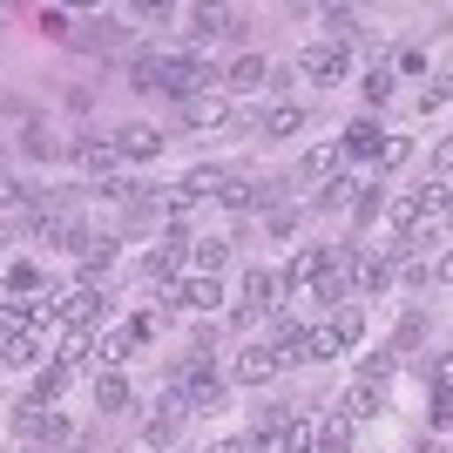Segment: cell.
Here are the masks:
<instances>
[{
  "mask_svg": "<svg viewBox=\"0 0 453 453\" xmlns=\"http://www.w3.org/2000/svg\"><path fill=\"white\" fill-rule=\"evenodd\" d=\"M359 189H365V183H352V176H325V183H319V210H345Z\"/></svg>",
  "mask_w": 453,
  "mask_h": 453,
  "instance_id": "cell-25",
  "label": "cell"
},
{
  "mask_svg": "<svg viewBox=\"0 0 453 453\" xmlns=\"http://www.w3.org/2000/svg\"><path fill=\"white\" fill-rule=\"evenodd\" d=\"M365 413H379V386H352V393H345V419H365Z\"/></svg>",
  "mask_w": 453,
  "mask_h": 453,
  "instance_id": "cell-29",
  "label": "cell"
},
{
  "mask_svg": "<svg viewBox=\"0 0 453 453\" xmlns=\"http://www.w3.org/2000/svg\"><path fill=\"white\" fill-rule=\"evenodd\" d=\"M359 88H365V102L379 109V102L393 95V68H365V75H359Z\"/></svg>",
  "mask_w": 453,
  "mask_h": 453,
  "instance_id": "cell-32",
  "label": "cell"
},
{
  "mask_svg": "<svg viewBox=\"0 0 453 453\" xmlns=\"http://www.w3.org/2000/svg\"><path fill=\"white\" fill-rule=\"evenodd\" d=\"M129 345H135V339H129V325H122V332H109V339H102V359H109V365L129 359Z\"/></svg>",
  "mask_w": 453,
  "mask_h": 453,
  "instance_id": "cell-38",
  "label": "cell"
},
{
  "mask_svg": "<svg viewBox=\"0 0 453 453\" xmlns=\"http://www.w3.org/2000/svg\"><path fill=\"white\" fill-rule=\"evenodd\" d=\"M183 35H189V41H210V35H244V14H237V7H189V14H183Z\"/></svg>",
  "mask_w": 453,
  "mask_h": 453,
  "instance_id": "cell-5",
  "label": "cell"
},
{
  "mask_svg": "<svg viewBox=\"0 0 453 453\" xmlns=\"http://www.w3.org/2000/svg\"><path fill=\"white\" fill-rule=\"evenodd\" d=\"M68 156H75V163H81L88 176H102V183H109V176H115V163H122V156L109 150V135H102V142H95V135H75V142H68Z\"/></svg>",
  "mask_w": 453,
  "mask_h": 453,
  "instance_id": "cell-9",
  "label": "cell"
},
{
  "mask_svg": "<svg viewBox=\"0 0 453 453\" xmlns=\"http://www.w3.org/2000/svg\"><path fill=\"white\" fill-rule=\"evenodd\" d=\"M332 352H339V339H332L325 325H298V332L278 345V365H325Z\"/></svg>",
  "mask_w": 453,
  "mask_h": 453,
  "instance_id": "cell-4",
  "label": "cell"
},
{
  "mask_svg": "<svg viewBox=\"0 0 453 453\" xmlns=\"http://www.w3.org/2000/svg\"><path fill=\"white\" fill-rule=\"evenodd\" d=\"M257 129H265V135H298L304 129V102H278V109H265V115H257Z\"/></svg>",
  "mask_w": 453,
  "mask_h": 453,
  "instance_id": "cell-18",
  "label": "cell"
},
{
  "mask_svg": "<svg viewBox=\"0 0 453 453\" xmlns=\"http://www.w3.org/2000/svg\"><path fill=\"white\" fill-rule=\"evenodd\" d=\"M27 196H35V189L20 183V176H7V170H0V210H14V203H27Z\"/></svg>",
  "mask_w": 453,
  "mask_h": 453,
  "instance_id": "cell-36",
  "label": "cell"
},
{
  "mask_svg": "<svg viewBox=\"0 0 453 453\" xmlns=\"http://www.w3.org/2000/svg\"><path fill=\"white\" fill-rule=\"evenodd\" d=\"M0 359L7 365H41L48 359V339H41L35 325H27V332H7V352H0Z\"/></svg>",
  "mask_w": 453,
  "mask_h": 453,
  "instance_id": "cell-13",
  "label": "cell"
},
{
  "mask_svg": "<svg viewBox=\"0 0 453 453\" xmlns=\"http://www.w3.org/2000/svg\"><path fill=\"white\" fill-rule=\"evenodd\" d=\"M156 88L176 95V102H196V95H217V68H210V61H196V55H163Z\"/></svg>",
  "mask_w": 453,
  "mask_h": 453,
  "instance_id": "cell-1",
  "label": "cell"
},
{
  "mask_svg": "<svg viewBox=\"0 0 453 453\" xmlns=\"http://www.w3.org/2000/svg\"><path fill=\"white\" fill-rule=\"evenodd\" d=\"M230 379H237V386H271V379H278V352H271L265 339L244 345V352H237V365H230Z\"/></svg>",
  "mask_w": 453,
  "mask_h": 453,
  "instance_id": "cell-7",
  "label": "cell"
},
{
  "mask_svg": "<svg viewBox=\"0 0 453 453\" xmlns=\"http://www.w3.org/2000/svg\"><path fill=\"white\" fill-rule=\"evenodd\" d=\"M311 453H352V419L345 413H325L311 426Z\"/></svg>",
  "mask_w": 453,
  "mask_h": 453,
  "instance_id": "cell-12",
  "label": "cell"
},
{
  "mask_svg": "<svg viewBox=\"0 0 453 453\" xmlns=\"http://www.w3.org/2000/svg\"><path fill=\"white\" fill-rule=\"evenodd\" d=\"M203 453H250L244 440H217V447H203Z\"/></svg>",
  "mask_w": 453,
  "mask_h": 453,
  "instance_id": "cell-41",
  "label": "cell"
},
{
  "mask_svg": "<svg viewBox=\"0 0 453 453\" xmlns=\"http://www.w3.org/2000/svg\"><path fill=\"white\" fill-rule=\"evenodd\" d=\"M379 210H386V196H379V183H372V189H359V196H352V217H359V224H372Z\"/></svg>",
  "mask_w": 453,
  "mask_h": 453,
  "instance_id": "cell-35",
  "label": "cell"
},
{
  "mask_svg": "<svg viewBox=\"0 0 453 453\" xmlns=\"http://www.w3.org/2000/svg\"><path fill=\"white\" fill-rule=\"evenodd\" d=\"M386 372H393V352H365V365H359V379H365V386H379Z\"/></svg>",
  "mask_w": 453,
  "mask_h": 453,
  "instance_id": "cell-37",
  "label": "cell"
},
{
  "mask_svg": "<svg viewBox=\"0 0 453 453\" xmlns=\"http://www.w3.org/2000/svg\"><path fill=\"white\" fill-rule=\"evenodd\" d=\"M170 298H176V304H189V311H217V304H224V284H217V278H196V271H189L183 284H170Z\"/></svg>",
  "mask_w": 453,
  "mask_h": 453,
  "instance_id": "cell-10",
  "label": "cell"
},
{
  "mask_svg": "<svg viewBox=\"0 0 453 453\" xmlns=\"http://www.w3.org/2000/svg\"><path fill=\"white\" fill-rule=\"evenodd\" d=\"M440 109H447V81H440V88H426V95H419V115H440Z\"/></svg>",
  "mask_w": 453,
  "mask_h": 453,
  "instance_id": "cell-40",
  "label": "cell"
},
{
  "mask_svg": "<svg viewBox=\"0 0 453 453\" xmlns=\"http://www.w3.org/2000/svg\"><path fill=\"white\" fill-rule=\"evenodd\" d=\"M7 291H41V278H35V265H14V271H7Z\"/></svg>",
  "mask_w": 453,
  "mask_h": 453,
  "instance_id": "cell-39",
  "label": "cell"
},
{
  "mask_svg": "<svg viewBox=\"0 0 453 453\" xmlns=\"http://www.w3.org/2000/svg\"><path fill=\"white\" fill-rule=\"evenodd\" d=\"M379 142H386V129H379L372 115H359V122H352V129H345L339 156H379Z\"/></svg>",
  "mask_w": 453,
  "mask_h": 453,
  "instance_id": "cell-14",
  "label": "cell"
},
{
  "mask_svg": "<svg viewBox=\"0 0 453 453\" xmlns=\"http://www.w3.org/2000/svg\"><path fill=\"white\" fill-rule=\"evenodd\" d=\"M183 122L189 129H217V122H230V102L224 95H196V102H183Z\"/></svg>",
  "mask_w": 453,
  "mask_h": 453,
  "instance_id": "cell-15",
  "label": "cell"
},
{
  "mask_svg": "<svg viewBox=\"0 0 453 453\" xmlns=\"http://www.w3.org/2000/svg\"><path fill=\"white\" fill-rule=\"evenodd\" d=\"M224 257H230V244H224V237H196V250H189L196 278H217V271H224Z\"/></svg>",
  "mask_w": 453,
  "mask_h": 453,
  "instance_id": "cell-22",
  "label": "cell"
},
{
  "mask_svg": "<svg viewBox=\"0 0 453 453\" xmlns=\"http://www.w3.org/2000/svg\"><path fill=\"white\" fill-rule=\"evenodd\" d=\"M109 150L122 156V163H150V156L163 150V135H156V122H129V129L109 135Z\"/></svg>",
  "mask_w": 453,
  "mask_h": 453,
  "instance_id": "cell-6",
  "label": "cell"
},
{
  "mask_svg": "<svg viewBox=\"0 0 453 453\" xmlns=\"http://www.w3.org/2000/svg\"><path fill=\"white\" fill-rule=\"evenodd\" d=\"M61 386H68V372H61V365H48V372L35 379V399H27V406H55V399H61Z\"/></svg>",
  "mask_w": 453,
  "mask_h": 453,
  "instance_id": "cell-28",
  "label": "cell"
},
{
  "mask_svg": "<svg viewBox=\"0 0 453 453\" xmlns=\"http://www.w3.org/2000/svg\"><path fill=\"white\" fill-rule=\"evenodd\" d=\"M325 332H332V339H339V352H345V345H359V332H365V311H359V304H339Z\"/></svg>",
  "mask_w": 453,
  "mask_h": 453,
  "instance_id": "cell-23",
  "label": "cell"
},
{
  "mask_svg": "<svg viewBox=\"0 0 453 453\" xmlns=\"http://www.w3.org/2000/svg\"><path fill=\"white\" fill-rule=\"evenodd\" d=\"M217 81L244 95V88H265V81H271V68H265V55H244V61H237V68H230V75H217Z\"/></svg>",
  "mask_w": 453,
  "mask_h": 453,
  "instance_id": "cell-19",
  "label": "cell"
},
{
  "mask_svg": "<svg viewBox=\"0 0 453 453\" xmlns=\"http://www.w3.org/2000/svg\"><path fill=\"white\" fill-rule=\"evenodd\" d=\"M339 163H345L339 150H311V156H304V183H325V176L339 170Z\"/></svg>",
  "mask_w": 453,
  "mask_h": 453,
  "instance_id": "cell-30",
  "label": "cell"
},
{
  "mask_svg": "<svg viewBox=\"0 0 453 453\" xmlns=\"http://www.w3.org/2000/svg\"><path fill=\"white\" fill-rule=\"evenodd\" d=\"M20 150L48 163V156H68V135H55L48 122H27V129H20Z\"/></svg>",
  "mask_w": 453,
  "mask_h": 453,
  "instance_id": "cell-16",
  "label": "cell"
},
{
  "mask_svg": "<svg viewBox=\"0 0 453 453\" xmlns=\"http://www.w3.org/2000/svg\"><path fill=\"white\" fill-rule=\"evenodd\" d=\"M156 68H163V55H156V48H135V55H129V88L156 95Z\"/></svg>",
  "mask_w": 453,
  "mask_h": 453,
  "instance_id": "cell-21",
  "label": "cell"
},
{
  "mask_svg": "<svg viewBox=\"0 0 453 453\" xmlns=\"http://www.w3.org/2000/svg\"><path fill=\"white\" fill-rule=\"evenodd\" d=\"M75 41H81V48H95V55H109V48H122V41H129V20H122V14H88Z\"/></svg>",
  "mask_w": 453,
  "mask_h": 453,
  "instance_id": "cell-8",
  "label": "cell"
},
{
  "mask_svg": "<svg viewBox=\"0 0 453 453\" xmlns=\"http://www.w3.org/2000/svg\"><path fill=\"white\" fill-rule=\"evenodd\" d=\"M325 27H332V41H339V48H345V41H359V35H365V20L352 14V7H325Z\"/></svg>",
  "mask_w": 453,
  "mask_h": 453,
  "instance_id": "cell-26",
  "label": "cell"
},
{
  "mask_svg": "<svg viewBox=\"0 0 453 453\" xmlns=\"http://www.w3.org/2000/svg\"><path fill=\"white\" fill-rule=\"evenodd\" d=\"M176 271H183V257H176V244H156L150 257H142V278H156V284H170Z\"/></svg>",
  "mask_w": 453,
  "mask_h": 453,
  "instance_id": "cell-24",
  "label": "cell"
},
{
  "mask_svg": "<svg viewBox=\"0 0 453 453\" xmlns=\"http://www.w3.org/2000/svg\"><path fill=\"white\" fill-rule=\"evenodd\" d=\"M291 230H298V210L271 203V210H265V237H291Z\"/></svg>",
  "mask_w": 453,
  "mask_h": 453,
  "instance_id": "cell-34",
  "label": "cell"
},
{
  "mask_svg": "<svg viewBox=\"0 0 453 453\" xmlns=\"http://www.w3.org/2000/svg\"><path fill=\"white\" fill-rule=\"evenodd\" d=\"M298 75H304V81H319V88H332V81L352 75V55H345L339 41H311V48L298 55Z\"/></svg>",
  "mask_w": 453,
  "mask_h": 453,
  "instance_id": "cell-2",
  "label": "cell"
},
{
  "mask_svg": "<svg viewBox=\"0 0 453 453\" xmlns=\"http://www.w3.org/2000/svg\"><path fill=\"white\" fill-rule=\"evenodd\" d=\"M311 426H319V419H304V413H291V419H284V434L271 440L265 453H311Z\"/></svg>",
  "mask_w": 453,
  "mask_h": 453,
  "instance_id": "cell-17",
  "label": "cell"
},
{
  "mask_svg": "<svg viewBox=\"0 0 453 453\" xmlns=\"http://www.w3.org/2000/svg\"><path fill=\"white\" fill-rule=\"evenodd\" d=\"M406 156H413V142H406V135H386V142H379V170H399V163H406Z\"/></svg>",
  "mask_w": 453,
  "mask_h": 453,
  "instance_id": "cell-33",
  "label": "cell"
},
{
  "mask_svg": "<svg viewBox=\"0 0 453 453\" xmlns=\"http://www.w3.org/2000/svg\"><path fill=\"white\" fill-rule=\"evenodd\" d=\"M95 359V339L88 332H68V345H61V372H75V365H88Z\"/></svg>",
  "mask_w": 453,
  "mask_h": 453,
  "instance_id": "cell-27",
  "label": "cell"
},
{
  "mask_svg": "<svg viewBox=\"0 0 453 453\" xmlns=\"http://www.w3.org/2000/svg\"><path fill=\"white\" fill-rule=\"evenodd\" d=\"M95 406H102V413H122V406H129V379L122 372H95Z\"/></svg>",
  "mask_w": 453,
  "mask_h": 453,
  "instance_id": "cell-20",
  "label": "cell"
},
{
  "mask_svg": "<svg viewBox=\"0 0 453 453\" xmlns=\"http://www.w3.org/2000/svg\"><path fill=\"white\" fill-rule=\"evenodd\" d=\"M386 217H393L399 230H413L419 217H426V203H419V196H393V203H386Z\"/></svg>",
  "mask_w": 453,
  "mask_h": 453,
  "instance_id": "cell-31",
  "label": "cell"
},
{
  "mask_svg": "<svg viewBox=\"0 0 453 453\" xmlns=\"http://www.w3.org/2000/svg\"><path fill=\"white\" fill-rule=\"evenodd\" d=\"M278 291H284L278 271H265V265L244 271V311H278Z\"/></svg>",
  "mask_w": 453,
  "mask_h": 453,
  "instance_id": "cell-11",
  "label": "cell"
},
{
  "mask_svg": "<svg viewBox=\"0 0 453 453\" xmlns=\"http://www.w3.org/2000/svg\"><path fill=\"white\" fill-rule=\"evenodd\" d=\"M48 311H55L61 325H75V332H88L95 319H109V298H95L88 284H75V291H48Z\"/></svg>",
  "mask_w": 453,
  "mask_h": 453,
  "instance_id": "cell-3",
  "label": "cell"
}]
</instances>
